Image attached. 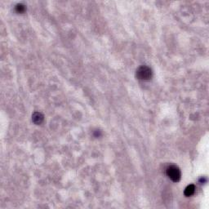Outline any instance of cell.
<instances>
[{
  "label": "cell",
  "mask_w": 209,
  "mask_h": 209,
  "mask_svg": "<svg viewBox=\"0 0 209 209\" xmlns=\"http://www.w3.org/2000/svg\"><path fill=\"white\" fill-rule=\"evenodd\" d=\"M24 10H25V7L22 4H18L17 6V11H19V12H22Z\"/></svg>",
  "instance_id": "5"
},
{
  "label": "cell",
  "mask_w": 209,
  "mask_h": 209,
  "mask_svg": "<svg viewBox=\"0 0 209 209\" xmlns=\"http://www.w3.org/2000/svg\"><path fill=\"white\" fill-rule=\"evenodd\" d=\"M167 175L172 181L177 182L181 179V171L175 165L169 166L167 168Z\"/></svg>",
  "instance_id": "1"
},
{
  "label": "cell",
  "mask_w": 209,
  "mask_h": 209,
  "mask_svg": "<svg viewBox=\"0 0 209 209\" xmlns=\"http://www.w3.org/2000/svg\"><path fill=\"white\" fill-rule=\"evenodd\" d=\"M32 120L34 121V124H40L43 121V115L41 113L35 112V113L33 114Z\"/></svg>",
  "instance_id": "3"
},
{
  "label": "cell",
  "mask_w": 209,
  "mask_h": 209,
  "mask_svg": "<svg viewBox=\"0 0 209 209\" xmlns=\"http://www.w3.org/2000/svg\"><path fill=\"white\" fill-rule=\"evenodd\" d=\"M195 193V186L193 185H190L185 190V195L186 196H191Z\"/></svg>",
  "instance_id": "4"
},
{
  "label": "cell",
  "mask_w": 209,
  "mask_h": 209,
  "mask_svg": "<svg viewBox=\"0 0 209 209\" xmlns=\"http://www.w3.org/2000/svg\"><path fill=\"white\" fill-rule=\"evenodd\" d=\"M151 75L152 70L148 66H141L136 71V76L141 80H148L151 78Z\"/></svg>",
  "instance_id": "2"
}]
</instances>
